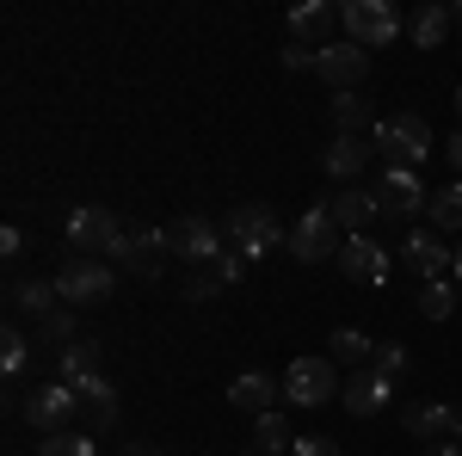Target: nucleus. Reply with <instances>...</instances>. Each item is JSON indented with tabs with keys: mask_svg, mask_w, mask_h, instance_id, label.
I'll list each match as a JSON object with an SVG mask.
<instances>
[{
	"mask_svg": "<svg viewBox=\"0 0 462 456\" xmlns=\"http://www.w3.org/2000/svg\"><path fill=\"white\" fill-rule=\"evenodd\" d=\"M222 241L235 247L241 259H265L272 247H290V235H284V222H278L272 204H235V210L222 216Z\"/></svg>",
	"mask_w": 462,
	"mask_h": 456,
	"instance_id": "nucleus-2",
	"label": "nucleus"
},
{
	"mask_svg": "<svg viewBox=\"0 0 462 456\" xmlns=\"http://www.w3.org/2000/svg\"><path fill=\"white\" fill-rule=\"evenodd\" d=\"M401 425L420 444H462V407H450V401H407Z\"/></svg>",
	"mask_w": 462,
	"mask_h": 456,
	"instance_id": "nucleus-9",
	"label": "nucleus"
},
{
	"mask_svg": "<svg viewBox=\"0 0 462 456\" xmlns=\"http://www.w3.org/2000/svg\"><path fill=\"white\" fill-rule=\"evenodd\" d=\"M0 253H6V259H19V253H25V228H19V222H6V228H0Z\"/></svg>",
	"mask_w": 462,
	"mask_h": 456,
	"instance_id": "nucleus-38",
	"label": "nucleus"
},
{
	"mask_svg": "<svg viewBox=\"0 0 462 456\" xmlns=\"http://www.w3.org/2000/svg\"><path fill=\"white\" fill-rule=\"evenodd\" d=\"M370 148L383 154V173H413L420 161H431V124L420 111H394V117H376L370 130Z\"/></svg>",
	"mask_w": 462,
	"mask_h": 456,
	"instance_id": "nucleus-1",
	"label": "nucleus"
},
{
	"mask_svg": "<svg viewBox=\"0 0 462 456\" xmlns=\"http://www.w3.org/2000/svg\"><path fill=\"white\" fill-rule=\"evenodd\" d=\"M222 253H228L222 222H204V216H179L173 222V259H185V265H216Z\"/></svg>",
	"mask_w": 462,
	"mask_h": 456,
	"instance_id": "nucleus-12",
	"label": "nucleus"
},
{
	"mask_svg": "<svg viewBox=\"0 0 462 456\" xmlns=\"http://www.w3.org/2000/svg\"><path fill=\"white\" fill-rule=\"evenodd\" d=\"M333 130H339V136H364V130H376L370 99H364V93H333Z\"/></svg>",
	"mask_w": 462,
	"mask_h": 456,
	"instance_id": "nucleus-26",
	"label": "nucleus"
},
{
	"mask_svg": "<svg viewBox=\"0 0 462 456\" xmlns=\"http://www.w3.org/2000/svg\"><path fill=\"white\" fill-rule=\"evenodd\" d=\"M327 216L339 222V235L352 241V235H370V222H376V191H364V185H339L333 198H327Z\"/></svg>",
	"mask_w": 462,
	"mask_h": 456,
	"instance_id": "nucleus-17",
	"label": "nucleus"
},
{
	"mask_svg": "<svg viewBox=\"0 0 462 456\" xmlns=\"http://www.w3.org/2000/svg\"><path fill=\"white\" fill-rule=\"evenodd\" d=\"M290 444H296V438H290V425H284V407L253 420V432H247V456H278V451H290Z\"/></svg>",
	"mask_w": 462,
	"mask_h": 456,
	"instance_id": "nucleus-25",
	"label": "nucleus"
},
{
	"mask_svg": "<svg viewBox=\"0 0 462 456\" xmlns=\"http://www.w3.org/2000/svg\"><path fill=\"white\" fill-rule=\"evenodd\" d=\"M284 395L296 401V407H327L333 395H346V383H339L333 358H296L290 377H284Z\"/></svg>",
	"mask_w": 462,
	"mask_h": 456,
	"instance_id": "nucleus-7",
	"label": "nucleus"
},
{
	"mask_svg": "<svg viewBox=\"0 0 462 456\" xmlns=\"http://www.w3.org/2000/svg\"><path fill=\"white\" fill-rule=\"evenodd\" d=\"M315 56L320 50H309V43H284V69L290 74H315Z\"/></svg>",
	"mask_w": 462,
	"mask_h": 456,
	"instance_id": "nucleus-36",
	"label": "nucleus"
},
{
	"mask_svg": "<svg viewBox=\"0 0 462 456\" xmlns=\"http://www.w3.org/2000/svg\"><path fill=\"white\" fill-rule=\"evenodd\" d=\"M420 456H462V444H426Z\"/></svg>",
	"mask_w": 462,
	"mask_h": 456,
	"instance_id": "nucleus-41",
	"label": "nucleus"
},
{
	"mask_svg": "<svg viewBox=\"0 0 462 456\" xmlns=\"http://www.w3.org/2000/svg\"><path fill=\"white\" fill-rule=\"evenodd\" d=\"M167 259H173V228H136V235L124 241V253H117V265H124L130 278H161Z\"/></svg>",
	"mask_w": 462,
	"mask_h": 456,
	"instance_id": "nucleus-13",
	"label": "nucleus"
},
{
	"mask_svg": "<svg viewBox=\"0 0 462 456\" xmlns=\"http://www.w3.org/2000/svg\"><path fill=\"white\" fill-rule=\"evenodd\" d=\"M450 25H462V0H457V6H450Z\"/></svg>",
	"mask_w": 462,
	"mask_h": 456,
	"instance_id": "nucleus-42",
	"label": "nucleus"
},
{
	"mask_svg": "<svg viewBox=\"0 0 462 456\" xmlns=\"http://www.w3.org/2000/svg\"><path fill=\"white\" fill-rule=\"evenodd\" d=\"M25 364H32V340H25L19 327H6V333H0V370H6L13 388H19V377H25Z\"/></svg>",
	"mask_w": 462,
	"mask_h": 456,
	"instance_id": "nucleus-29",
	"label": "nucleus"
},
{
	"mask_svg": "<svg viewBox=\"0 0 462 456\" xmlns=\"http://www.w3.org/2000/svg\"><path fill=\"white\" fill-rule=\"evenodd\" d=\"M222 296V278L216 272H198V278H185V302H216Z\"/></svg>",
	"mask_w": 462,
	"mask_h": 456,
	"instance_id": "nucleus-34",
	"label": "nucleus"
},
{
	"mask_svg": "<svg viewBox=\"0 0 462 456\" xmlns=\"http://www.w3.org/2000/svg\"><path fill=\"white\" fill-rule=\"evenodd\" d=\"M124 222L111 210H99V204H80V210L69 216V253H80V259H117L124 253Z\"/></svg>",
	"mask_w": 462,
	"mask_h": 456,
	"instance_id": "nucleus-4",
	"label": "nucleus"
},
{
	"mask_svg": "<svg viewBox=\"0 0 462 456\" xmlns=\"http://www.w3.org/2000/svg\"><path fill=\"white\" fill-rule=\"evenodd\" d=\"M444 161H450V173L462 179V130H457V136H450V142H444Z\"/></svg>",
	"mask_w": 462,
	"mask_h": 456,
	"instance_id": "nucleus-39",
	"label": "nucleus"
},
{
	"mask_svg": "<svg viewBox=\"0 0 462 456\" xmlns=\"http://www.w3.org/2000/svg\"><path fill=\"white\" fill-rule=\"evenodd\" d=\"M327 346H333V364H364V370L376 364V340H370V333H357V327H333V340H327Z\"/></svg>",
	"mask_w": 462,
	"mask_h": 456,
	"instance_id": "nucleus-27",
	"label": "nucleus"
},
{
	"mask_svg": "<svg viewBox=\"0 0 462 456\" xmlns=\"http://www.w3.org/2000/svg\"><path fill=\"white\" fill-rule=\"evenodd\" d=\"M407 37H413V43H420V50H438V43H444V37H450V6H413V13H407Z\"/></svg>",
	"mask_w": 462,
	"mask_h": 456,
	"instance_id": "nucleus-23",
	"label": "nucleus"
},
{
	"mask_svg": "<svg viewBox=\"0 0 462 456\" xmlns=\"http://www.w3.org/2000/svg\"><path fill=\"white\" fill-rule=\"evenodd\" d=\"M370 191H376V210L389 216V222H407V216H420L431 204V191L420 185V173H383Z\"/></svg>",
	"mask_w": 462,
	"mask_h": 456,
	"instance_id": "nucleus-15",
	"label": "nucleus"
},
{
	"mask_svg": "<svg viewBox=\"0 0 462 456\" xmlns=\"http://www.w3.org/2000/svg\"><path fill=\"white\" fill-rule=\"evenodd\" d=\"M370 154H376V148H370L364 136H333V148L320 154V167H327V179H339V185H352V179L364 173V167H370Z\"/></svg>",
	"mask_w": 462,
	"mask_h": 456,
	"instance_id": "nucleus-20",
	"label": "nucleus"
},
{
	"mask_svg": "<svg viewBox=\"0 0 462 456\" xmlns=\"http://www.w3.org/2000/svg\"><path fill=\"white\" fill-rule=\"evenodd\" d=\"M401 265H407L420 284H438L450 265H457V247L438 241V228H413V235L401 241Z\"/></svg>",
	"mask_w": 462,
	"mask_h": 456,
	"instance_id": "nucleus-14",
	"label": "nucleus"
},
{
	"mask_svg": "<svg viewBox=\"0 0 462 456\" xmlns=\"http://www.w3.org/2000/svg\"><path fill=\"white\" fill-rule=\"evenodd\" d=\"M6 309H13V321H43L50 309H62V296H56V278H19L13 284V296H6Z\"/></svg>",
	"mask_w": 462,
	"mask_h": 456,
	"instance_id": "nucleus-21",
	"label": "nucleus"
},
{
	"mask_svg": "<svg viewBox=\"0 0 462 456\" xmlns=\"http://www.w3.org/2000/svg\"><path fill=\"white\" fill-rule=\"evenodd\" d=\"M431 228L438 235H462V179H450L444 191H431Z\"/></svg>",
	"mask_w": 462,
	"mask_h": 456,
	"instance_id": "nucleus-28",
	"label": "nucleus"
},
{
	"mask_svg": "<svg viewBox=\"0 0 462 456\" xmlns=\"http://www.w3.org/2000/svg\"><path fill=\"white\" fill-rule=\"evenodd\" d=\"M247 265H253V259H241V253H235V247H228V253H222V259H216L210 272H216V278H222V290H228V284H241V278H247Z\"/></svg>",
	"mask_w": 462,
	"mask_h": 456,
	"instance_id": "nucleus-35",
	"label": "nucleus"
},
{
	"mask_svg": "<svg viewBox=\"0 0 462 456\" xmlns=\"http://www.w3.org/2000/svg\"><path fill=\"white\" fill-rule=\"evenodd\" d=\"M364 74H370V50H357L352 37L327 43V50L315 56V80H327L333 93H357V87H364Z\"/></svg>",
	"mask_w": 462,
	"mask_h": 456,
	"instance_id": "nucleus-11",
	"label": "nucleus"
},
{
	"mask_svg": "<svg viewBox=\"0 0 462 456\" xmlns=\"http://www.w3.org/2000/svg\"><path fill=\"white\" fill-rule=\"evenodd\" d=\"M401 32H407V19L394 13L389 0H346V37H352L357 50H383Z\"/></svg>",
	"mask_w": 462,
	"mask_h": 456,
	"instance_id": "nucleus-5",
	"label": "nucleus"
},
{
	"mask_svg": "<svg viewBox=\"0 0 462 456\" xmlns=\"http://www.w3.org/2000/svg\"><path fill=\"white\" fill-rule=\"evenodd\" d=\"M339 37H346V6H333V0H302V6L290 13V43L327 50V43H339Z\"/></svg>",
	"mask_w": 462,
	"mask_h": 456,
	"instance_id": "nucleus-10",
	"label": "nucleus"
},
{
	"mask_svg": "<svg viewBox=\"0 0 462 456\" xmlns=\"http://www.w3.org/2000/svg\"><path fill=\"white\" fill-rule=\"evenodd\" d=\"M19 414H25L43 438H56V432H74L80 395H74V383H37L32 395H25V407H19Z\"/></svg>",
	"mask_w": 462,
	"mask_h": 456,
	"instance_id": "nucleus-6",
	"label": "nucleus"
},
{
	"mask_svg": "<svg viewBox=\"0 0 462 456\" xmlns=\"http://www.w3.org/2000/svg\"><path fill=\"white\" fill-rule=\"evenodd\" d=\"M99 358H106V346L87 333V340L56 351V370H62V383H87V377H99Z\"/></svg>",
	"mask_w": 462,
	"mask_h": 456,
	"instance_id": "nucleus-22",
	"label": "nucleus"
},
{
	"mask_svg": "<svg viewBox=\"0 0 462 456\" xmlns=\"http://www.w3.org/2000/svg\"><path fill=\"white\" fill-rule=\"evenodd\" d=\"M74 340H80V333H74V309H69V302L37 321V346H56V351H62V346H74Z\"/></svg>",
	"mask_w": 462,
	"mask_h": 456,
	"instance_id": "nucleus-30",
	"label": "nucleus"
},
{
	"mask_svg": "<svg viewBox=\"0 0 462 456\" xmlns=\"http://www.w3.org/2000/svg\"><path fill=\"white\" fill-rule=\"evenodd\" d=\"M228 401H235V414H278V401H284V383L278 377H265V370H247V377H235L228 383Z\"/></svg>",
	"mask_w": 462,
	"mask_h": 456,
	"instance_id": "nucleus-18",
	"label": "nucleus"
},
{
	"mask_svg": "<svg viewBox=\"0 0 462 456\" xmlns=\"http://www.w3.org/2000/svg\"><path fill=\"white\" fill-rule=\"evenodd\" d=\"M117 456H161V451H154L148 438H130V444H124V451H117Z\"/></svg>",
	"mask_w": 462,
	"mask_h": 456,
	"instance_id": "nucleus-40",
	"label": "nucleus"
},
{
	"mask_svg": "<svg viewBox=\"0 0 462 456\" xmlns=\"http://www.w3.org/2000/svg\"><path fill=\"white\" fill-rule=\"evenodd\" d=\"M74 395H80V407H93V425H99V432L117 425V388H111L106 370H99V377H87V383H74Z\"/></svg>",
	"mask_w": 462,
	"mask_h": 456,
	"instance_id": "nucleus-24",
	"label": "nucleus"
},
{
	"mask_svg": "<svg viewBox=\"0 0 462 456\" xmlns=\"http://www.w3.org/2000/svg\"><path fill=\"white\" fill-rule=\"evenodd\" d=\"M37 456H99V451H93V438H87V432H56V438H43V444H37Z\"/></svg>",
	"mask_w": 462,
	"mask_h": 456,
	"instance_id": "nucleus-33",
	"label": "nucleus"
},
{
	"mask_svg": "<svg viewBox=\"0 0 462 456\" xmlns=\"http://www.w3.org/2000/svg\"><path fill=\"white\" fill-rule=\"evenodd\" d=\"M111 290H117V272H111L106 259L69 253L62 272H56V296H62L69 309H99V302H111Z\"/></svg>",
	"mask_w": 462,
	"mask_h": 456,
	"instance_id": "nucleus-3",
	"label": "nucleus"
},
{
	"mask_svg": "<svg viewBox=\"0 0 462 456\" xmlns=\"http://www.w3.org/2000/svg\"><path fill=\"white\" fill-rule=\"evenodd\" d=\"M339 272L352 284H389V247L376 241V235H352V241L339 247Z\"/></svg>",
	"mask_w": 462,
	"mask_h": 456,
	"instance_id": "nucleus-16",
	"label": "nucleus"
},
{
	"mask_svg": "<svg viewBox=\"0 0 462 456\" xmlns=\"http://www.w3.org/2000/svg\"><path fill=\"white\" fill-rule=\"evenodd\" d=\"M339 222L327 216V204H315V210H302L296 222H290V253L302 259V265H320V259H333L339 253Z\"/></svg>",
	"mask_w": 462,
	"mask_h": 456,
	"instance_id": "nucleus-8",
	"label": "nucleus"
},
{
	"mask_svg": "<svg viewBox=\"0 0 462 456\" xmlns=\"http://www.w3.org/2000/svg\"><path fill=\"white\" fill-rule=\"evenodd\" d=\"M450 272H457V278H462V247H457V265H450Z\"/></svg>",
	"mask_w": 462,
	"mask_h": 456,
	"instance_id": "nucleus-43",
	"label": "nucleus"
},
{
	"mask_svg": "<svg viewBox=\"0 0 462 456\" xmlns=\"http://www.w3.org/2000/svg\"><path fill=\"white\" fill-rule=\"evenodd\" d=\"M290 456H339V444H333V438H320V432H309V438H296V444H290Z\"/></svg>",
	"mask_w": 462,
	"mask_h": 456,
	"instance_id": "nucleus-37",
	"label": "nucleus"
},
{
	"mask_svg": "<svg viewBox=\"0 0 462 456\" xmlns=\"http://www.w3.org/2000/svg\"><path fill=\"white\" fill-rule=\"evenodd\" d=\"M370 370H383L389 383H401V377L413 370V351H407V346H394V340H383V346H376V364H370Z\"/></svg>",
	"mask_w": 462,
	"mask_h": 456,
	"instance_id": "nucleus-32",
	"label": "nucleus"
},
{
	"mask_svg": "<svg viewBox=\"0 0 462 456\" xmlns=\"http://www.w3.org/2000/svg\"><path fill=\"white\" fill-rule=\"evenodd\" d=\"M339 401H346V414H352V420H376V414L394 401V383L383 377V370H357Z\"/></svg>",
	"mask_w": 462,
	"mask_h": 456,
	"instance_id": "nucleus-19",
	"label": "nucleus"
},
{
	"mask_svg": "<svg viewBox=\"0 0 462 456\" xmlns=\"http://www.w3.org/2000/svg\"><path fill=\"white\" fill-rule=\"evenodd\" d=\"M420 315L426 321H450L457 315V284H420Z\"/></svg>",
	"mask_w": 462,
	"mask_h": 456,
	"instance_id": "nucleus-31",
	"label": "nucleus"
},
{
	"mask_svg": "<svg viewBox=\"0 0 462 456\" xmlns=\"http://www.w3.org/2000/svg\"><path fill=\"white\" fill-rule=\"evenodd\" d=\"M457 111H462V87H457Z\"/></svg>",
	"mask_w": 462,
	"mask_h": 456,
	"instance_id": "nucleus-44",
	"label": "nucleus"
}]
</instances>
